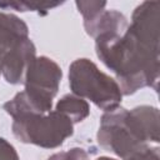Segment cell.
<instances>
[{
  "instance_id": "obj_10",
  "label": "cell",
  "mask_w": 160,
  "mask_h": 160,
  "mask_svg": "<svg viewBox=\"0 0 160 160\" xmlns=\"http://www.w3.org/2000/svg\"><path fill=\"white\" fill-rule=\"evenodd\" d=\"M62 2H48V1H5L0 2L2 10H16V11H39L46 14L50 9L60 6Z\"/></svg>"
},
{
  "instance_id": "obj_9",
  "label": "cell",
  "mask_w": 160,
  "mask_h": 160,
  "mask_svg": "<svg viewBox=\"0 0 160 160\" xmlns=\"http://www.w3.org/2000/svg\"><path fill=\"white\" fill-rule=\"evenodd\" d=\"M55 110L65 115L71 120L72 124L81 122L90 115V105L89 102L79 98L74 94H66L64 95L56 104Z\"/></svg>"
},
{
  "instance_id": "obj_4",
  "label": "cell",
  "mask_w": 160,
  "mask_h": 160,
  "mask_svg": "<svg viewBox=\"0 0 160 160\" xmlns=\"http://www.w3.org/2000/svg\"><path fill=\"white\" fill-rule=\"evenodd\" d=\"M69 86L71 94L90 100L104 112L111 111L121 104L122 92L118 81L86 58L76 59L70 64Z\"/></svg>"
},
{
  "instance_id": "obj_5",
  "label": "cell",
  "mask_w": 160,
  "mask_h": 160,
  "mask_svg": "<svg viewBox=\"0 0 160 160\" xmlns=\"http://www.w3.org/2000/svg\"><path fill=\"white\" fill-rule=\"evenodd\" d=\"M14 136L24 142L44 149H56L74 134V124L56 110L41 115H26L12 119Z\"/></svg>"
},
{
  "instance_id": "obj_16",
  "label": "cell",
  "mask_w": 160,
  "mask_h": 160,
  "mask_svg": "<svg viewBox=\"0 0 160 160\" xmlns=\"http://www.w3.org/2000/svg\"><path fill=\"white\" fill-rule=\"evenodd\" d=\"M2 55H4V51L0 50V74H1V60H2Z\"/></svg>"
},
{
  "instance_id": "obj_11",
  "label": "cell",
  "mask_w": 160,
  "mask_h": 160,
  "mask_svg": "<svg viewBox=\"0 0 160 160\" xmlns=\"http://www.w3.org/2000/svg\"><path fill=\"white\" fill-rule=\"evenodd\" d=\"M79 12L82 15L84 22L95 18L100 11L106 8L105 1H76L75 2Z\"/></svg>"
},
{
  "instance_id": "obj_15",
  "label": "cell",
  "mask_w": 160,
  "mask_h": 160,
  "mask_svg": "<svg viewBox=\"0 0 160 160\" xmlns=\"http://www.w3.org/2000/svg\"><path fill=\"white\" fill-rule=\"evenodd\" d=\"M96 160H116V159H112V158H109V156H100Z\"/></svg>"
},
{
  "instance_id": "obj_13",
  "label": "cell",
  "mask_w": 160,
  "mask_h": 160,
  "mask_svg": "<svg viewBox=\"0 0 160 160\" xmlns=\"http://www.w3.org/2000/svg\"><path fill=\"white\" fill-rule=\"evenodd\" d=\"M125 160H160V149L158 145H155V146L149 145V146L134 152Z\"/></svg>"
},
{
  "instance_id": "obj_6",
  "label": "cell",
  "mask_w": 160,
  "mask_h": 160,
  "mask_svg": "<svg viewBox=\"0 0 160 160\" xmlns=\"http://www.w3.org/2000/svg\"><path fill=\"white\" fill-rule=\"evenodd\" d=\"M35 58L36 48L30 38L5 51L1 60V74L5 81L11 85L24 84L25 74Z\"/></svg>"
},
{
  "instance_id": "obj_1",
  "label": "cell",
  "mask_w": 160,
  "mask_h": 160,
  "mask_svg": "<svg viewBox=\"0 0 160 160\" xmlns=\"http://www.w3.org/2000/svg\"><path fill=\"white\" fill-rule=\"evenodd\" d=\"M95 51L110 69L122 95L144 88L158 90L160 74V2L144 1L131 15L122 35L104 34L95 38Z\"/></svg>"
},
{
  "instance_id": "obj_12",
  "label": "cell",
  "mask_w": 160,
  "mask_h": 160,
  "mask_svg": "<svg viewBox=\"0 0 160 160\" xmlns=\"http://www.w3.org/2000/svg\"><path fill=\"white\" fill-rule=\"evenodd\" d=\"M46 160H90L89 152L82 148H71L49 156Z\"/></svg>"
},
{
  "instance_id": "obj_7",
  "label": "cell",
  "mask_w": 160,
  "mask_h": 160,
  "mask_svg": "<svg viewBox=\"0 0 160 160\" xmlns=\"http://www.w3.org/2000/svg\"><path fill=\"white\" fill-rule=\"evenodd\" d=\"M128 26H129V22L126 16L115 9H111V10L105 9L100 11L90 21L84 22L86 34L94 39L104 34L122 35L126 31Z\"/></svg>"
},
{
  "instance_id": "obj_2",
  "label": "cell",
  "mask_w": 160,
  "mask_h": 160,
  "mask_svg": "<svg viewBox=\"0 0 160 160\" xmlns=\"http://www.w3.org/2000/svg\"><path fill=\"white\" fill-rule=\"evenodd\" d=\"M159 110L140 105L131 110L116 108L102 114L96 134L99 145L125 160L134 152L160 141Z\"/></svg>"
},
{
  "instance_id": "obj_8",
  "label": "cell",
  "mask_w": 160,
  "mask_h": 160,
  "mask_svg": "<svg viewBox=\"0 0 160 160\" xmlns=\"http://www.w3.org/2000/svg\"><path fill=\"white\" fill-rule=\"evenodd\" d=\"M29 38V28L19 16L0 11V50H10L18 42Z\"/></svg>"
},
{
  "instance_id": "obj_3",
  "label": "cell",
  "mask_w": 160,
  "mask_h": 160,
  "mask_svg": "<svg viewBox=\"0 0 160 160\" xmlns=\"http://www.w3.org/2000/svg\"><path fill=\"white\" fill-rule=\"evenodd\" d=\"M61 78L62 71L56 61L48 56H36L25 74V89L6 101L4 110L12 119L50 112Z\"/></svg>"
},
{
  "instance_id": "obj_14",
  "label": "cell",
  "mask_w": 160,
  "mask_h": 160,
  "mask_svg": "<svg viewBox=\"0 0 160 160\" xmlns=\"http://www.w3.org/2000/svg\"><path fill=\"white\" fill-rule=\"evenodd\" d=\"M0 160H20L16 149L4 138H0Z\"/></svg>"
}]
</instances>
